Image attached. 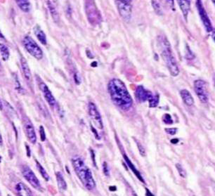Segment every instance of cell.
<instances>
[{"label":"cell","mask_w":215,"mask_h":196,"mask_svg":"<svg viewBox=\"0 0 215 196\" xmlns=\"http://www.w3.org/2000/svg\"><path fill=\"white\" fill-rule=\"evenodd\" d=\"M109 94L113 103L123 111H128L133 104V100L127 88L122 80L114 78L108 85Z\"/></svg>","instance_id":"obj_1"},{"label":"cell","mask_w":215,"mask_h":196,"mask_svg":"<svg viewBox=\"0 0 215 196\" xmlns=\"http://www.w3.org/2000/svg\"><path fill=\"white\" fill-rule=\"evenodd\" d=\"M72 164L74 170L86 189L89 191L94 189L96 182L94 179L92 173L91 169L86 165L83 160L80 157L75 156L72 159Z\"/></svg>","instance_id":"obj_2"},{"label":"cell","mask_w":215,"mask_h":196,"mask_svg":"<svg viewBox=\"0 0 215 196\" xmlns=\"http://www.w3.org/2000/svg\"><path fill=\"white\" fill-rule=\"evenodd\" d=\"M158 43H159L160 52H161L162 58H163L170 74L174 77L177 76L179 73V68L175 57L173 55L169 41L167 40L166 37L160 35L158 37Z\"/></svg>","instance_id":"obj_3"},{"label":"cell","mask_w":215,"mask_h":196,"mask_svg":"<svg viewBox=\"0 0 215 196\" xmlns=\"http://www.w3.org/2000/svg\"><path fill=\"white\" fill-rule=\"evenodd\" d=\"M85 10L89 22L94 26L100 24L102 18L101 14L94 1H87L85 2Z\"/></svg>","instance_id":"obj_4"},{"label":"cell","mask_w":215,"mask_h":196,"mask_svg":"<svg viewBox=\"0 0 215 196\" xmlns=\"http://www.w3.org/2000/svg\"><path fill=\"white\" fill-rule=\"evenodd\" d=\"M23 44L27 52L32 55L33 57L38 60L42 59L43 56L42 51L32 37L25 36L23 40Z\"/></svg>","instance_id":"obj_5"},{"label":"cell","mask_w":215,"mask_h":196,"mask_svg":"<svg viewBox=\"0 0 215 196\" xmlns=\"http://www.w3.org/2000/svg\"><path fill=\"white\" fill-rule=\"evenodd\" d=\"M119 13L126 22H129L132 18V1H115Z\"/></svg>","instance_id":"obj_6"},{"label":"cell","mask_w":215,"mask_h":196,"mask_svg":"<svg viewBox=\"0 0 215 196\" xmlns=\"http://www.w3.org/2000/svg\"><path fill=\"white\" fill-rule=\"evenodd\" d=\"M195 91L202 103H207L209 100L206 82L204 80H198L194 82Z\"/></svg>","instance_id":"obj_7"},{"label":"cell","mask_w":215,"mask_h":196,"mask_svg":"<svg viewBox=\"0 0 215 196\" xmlns=\"http://www.w3.org/2000/svg\"><path fill=\"white\" fill-rule=\"evenodd\" d=\"M88 111H89V115L90 116V118L94 125H95V127H97L99 129H103V125L101 115L94 103H91V102L89 103Z\"/></svg>","instance_id":"obj_8"},{"label":"cell","mask_w":215,"mask_h":196,"mask_svg":"<svg viewBox=\"0 0 215 196\" xmlns=\"http://www.w3.org/2000/svg\"><path fill=\"white\" fill-rule=\"evenodd\" d=\"M21 172H22V174L23 177L25 178L28 183L30 184L32 187H34L36 189H40L41 186L39 180L35 176L34 172L32 171V169L30 167L26 165H24L22 167L21 169Z\"/></svg>","instance_id":"obj_9"},{"label":"cell","mask_w":215,"mask_h":196,"mask_svg":"<svg viewBox=\"0 0 215 196\" xmlns=\"http://www.w3.org/2000/svg\"><path fill=\"white\" fill-rule=\"evenodd\" d=\"M23 125L27 138L32 144H35L37 141V136L32 122L29 119L28 117H24L23 118Z\"/></svg>","instance_id":"obj_10"},{"label":"cell","mask_w":215,"mask_h":196,"mask_svg":"<svg viewBox=\"0 0 215 196\" xmlns=\"http://www.w3.org/2000/svg\"><path fill=\"white\" fill-rule=\"evenodd\" d=\"M196 6L197 9L198 10L199 15H200L201 20L202 21L203 25L206 29V30L208 31V32H210L211 31H212L214 29H213L212 23H211V21L209 18L208 13H207L206 11H205L204 7H203L202 1H200V0H198L196 1Z\"/></svg>","instance_id":"obj_11"},{"label":"cell","mask_w":215,"mask_h":196,"mask_svg":"<svg viewBox=\"0 0 215 196\" xmlns=\"http://www.w3.org/2000/svg\"><path fill=\"white\" fill-rule=\"evenodd\" d=\"M38 85L40 90L42 91L46 101L48 102V103L49 104L50 106L52 107L55 106L56 104L55 98H54V96H53L52 91H50L49 87L46 85V84L44 83V82H42V80H38Z\"/></svg>","instance_id":"obj_12"},{"label":"cell","mask_w":215,"mask_h":196,"mask_svg":"<svg viewBox=\"0 0 215 196\" xmlns=\"http://www.w3.org/2000/svg\"><path fill=\"white\" fill-rule=\"evenodd\" d=\"M153 93L146 89L143 86H138L135 91V97L136 100L140 103H144L146 101H149Z\"/></svg>","instance_id":"obj_13"},{"label":"cell","mask_w":215,"mask_h":196,"mask_svg":"<svg viewBox=\"0 0 215 196\" xmlns=\"http://www.w3.org/2000/svg\"><path fill=\"white\" fill-rule=\"evenodd\" d=\"M15 191L18 196H32L29 188L22 182H19L15 185Z\"/></svg>","instance_id":"obj_14"},{"label":"cell","mask_w":215,"mask_h":196,"mask_svg":"<svg viewBox=\"0 0 215 196\" xmlns=\"http://www.w3.org/2000/svg\"><path fill=\"white\" fill-rule=\"evenodd\" d=\"M180 96L181 99L188 106H192L194 104V99L191 94L187 89H182L180 91Z\"/></svg>","instance_id":"obj_15"},{"label":"cell","mask_w":215,"mask_h":196,"mask_svg":"<svg viewBox=\"0 0 215 196\" xmlns=\"http://www.w3.org/2000/svg\"><path fill=\"white\" fill-rule=\"evenodd\" d=\"M21 68H22V71L23 73V75L25 79L28 81H31L32 80V75H31V72L30 67H29L27 60L25 58L22 57L21 59Z\"/></svg>","instance_id":"obj_16"},{"label":"cell","mask_w":215,"mask_h":196,"mask_svg":"<svg viewBox=\"0 0 215 196\" xmlns=\"http://www.w3.org/2000/svg\"><path fill=\"white\" fill-rule=\"evenodd\" d=\"M123 156H124V159L125 160V162H126V163L127 164L129 168H130V169L132 170V171L133 172V173L135 174L136 177H137L138 179V180H140V181L141 182H143V183H145V181H144V178L142 177L141 174L140 172L138 171V169H136V168L135 167V166H134V164H133L132 162H131L130 158H129L125 154L123 155Z\"/></svg>","instance_id":"obj_17"},{"label":"cell","mask_w":215,"mask_h":196,"mask_svg":"<svg viewBox=\"0 0 215 196\" xmlns=\"http://www.w3.org/2000/svg\"><path fill=\"white\" fill-rule=\"evenodd\" d=\"M177 2L181 8V10L182 11L183 17H184L186 21H187L188 14L189 11H190L191 1H188V0H185V1H181H181H178Z\"/></svg>","instance_id":"obj_18"},{"label":"cell","mask_w":215,"mask_h":196,"mask_svg":"<svg viewBox=\"0 0 215 196\" xmlns=\"http://www.w3.org/2000/svg\"><path fill=\"white\" fill-rule=\"evenodd\" d=\"M34 30L35 36L37 37V38L38 39V40L42 43L43 45L46 44V37L45 33L44 32V31L41 30V28L39 26H35L33 29Z\"/></svg>","instance_id":"obj_19"},{"label":"cell","mask_w":215,"mask_h":196,"mask_svg":"<svg viewBox=\"0 0 215 196\" xmlns=\"http://www.w3.org/2000/svg\"><path fill=\"white\" fill-rule=\"evenodd\" d=\"M48 7L49 9L50 13L52 15V18L54 19V21L55 22L57 23L58 21H59V14H58V12L57 11V9H56V6L54 4V2L52 1H48Z\"/></svg>","instance_id":"obj_20"},{"label":"cell","mask_w":215,"mask_h":196,"mask_svg":"<svg viewBox=\"0 0 215 196\" xmlns=\"http://www.w3.org/2000/svg\"><path fill=\"white\" fill-rule=\"evenodd\" d=\"M56 180H57L58 186L61 191H66L67 189V183L64 179L63 176L60 172H56Z\"/></svg>","instance_id":"obj_21"},{"label":"cell","mask_w":215,"mask_h":196,"mask_svg":"<svg viewBox=\"0 0 215 196\" xmlns=\"http://www.w3.org/2000/svg\"><path fill=\"white\" fill-rule=\"evenodd\" d=\"M15 2L20 7V9L24 12H29L30 10V3L29 1L27 0H18L15 1Z\"/></svg>","instance_id":"obj_22"},{"label":"cell","mask_w":215,"mask_h":196,"mask_svg":"<svg viewBox=\"0 0 215 196\" xmlns=\"http://www.w3.org/2000/svg\"><path fill=\"white\" fill-rule=\"evenodd\" d=\"M0 54L1 55V57H2L3 60L6 61L9 58V55H10V53H9V48L6 46L5 44H1L0 43Z\"/></svg>","instance_id":"obj_23"},{"label":"cell","mask_w":215,"mask_h":196,"mask_svg":"<svg viewBox=\"0 0 215 196\" xmlns=\"http://www.w3.org/2000/svg\"><path fill=\"white\" fill-rule=\"evenodd\" d=\"M160 101V97L158 94H155L152 95V97L148 101L149 103V107L150 108H155L157 107L159 104Z\"/></svg>","instance_id":"obj_24"},{"label":"cell","mask_w":215,"mask_h":196,"mask_svg":"<svg viewBox=\"0 0 215 196\" xmlns=\"http://www.w3.org/2000/svg\"><path fill=\"white\" fill-rule=\"evenodd\" d=\"M36 164H37V167H38L39 172H40L41 175L42 176V177L44 178L46 181H49L50 179V177H49V174H47V172H46V170L44 169V168L43 167L42 165H41V164H40V162H39L38 161H36Z\"/></svg>","instance_id":"obj_25"},{"label":"cell","mask_w":215,"mask_h":196,"mask_svg":"<svg viewBox=\"0 0 215 196\" xmlns=\"http://www.w3.org/2000/svg\"><path fill=\"white\" fill-rule=\"evenodd\" d=\"M151 3H152V5H153L154 10L155 11L156 13L160 15H163V11H162L161 5H160V1H152Z\"/></svg>","instance_id":"obj_26"},{"label":"cell","mask_w":215,"mask_h":196,"mask_svg":"<svg viewBox=\"0 0 215 196\" xmlns=\"http://www.w3.org/2000/svg\"><path fill=\"white\" fill-rule=\"evenodd\" d=\"M176 168H177V171L179 172V174L181 176V177L183 178V179L186 177V171L184 168H183V167L181 165V164L179 163L176 164Z\"/></svg>","instance_id":"obj_27"},{"label":"cell","mask_w":215,"mask_h":196,"mask_svg":"<svg viewBox=\"0 0 215 196\" xmlns=\"http://www.w3.org/2000/svg\"><path fill=\"white\" fill-rule=\"evenodd\" d=\"M163 122L166 125H172L173 123L172 118L169 114H165L163 117Z\"/></svg>","instance_id":"obj_28"},{"label":"cell","mask_w":215,"mask_h":196,"mask_svg":"<svg viewBox=\"0 0 215 196\" xmlns=\"http://www.w3.org/2000/svg\"><path fill=\"white\" fill-rule=\"evenodd\" d=\"M136 145H137L138 149V150H139V153L141 154V155L143 157L146 156V150H145V149H144V146H143L141 144L139 141H138L137 140H136Z\"/></svg>","instance_id":"obj_29"},{"label":"cell","mask_w":215,"mask_h":196,"mask_svg":"<svg viewBox=\"0 0 215 196\" xmlns=\"http://www.w3.org/2000/svg\"><path fill=\"white\" fill-rule=\"evenodd\" d=\"M103 173H104L105 176H110V169H109L108 164L106 162H103Z\"/></svg>","instance_id":"obj_30"},{"label":"cell","mask_w":215,"mask_h":196,"mask_svg":"<svg viewBox=\"0 0 215 196\" xmlns=\"http://www.w3.org/2000/svg\"><path fill=\"white\" fill-rule=\"evenodd\" d=\"M40 138L42 141H44L46 140V135L45 132H44V129L43 126H40Z\"/></svg>","instance_id":"obj_31"},{"label":"cell","mask_w":215,"mask_h":196,"mask_svg":"<svg viewBox=\"0 0 215 196\" xmlns=\"http://www.w3.org/2000/svg\"><path fill=\"white\" fill-rule=\"evenodd\" d=\"M166 132L170 135H175L176 133L177 132V128H166L165 129Z\"/></svg>","instance_id":"obj_32"},{"label":"cell","mask_w":215,"mask_h":196,"mask_svg":"<svg viewBox=\"0 0 215 196\" xmlns=\"http://www.w3.org/2000/svg\"><path fill=\"white\" fill-rule=\"evenodd\" d=\"M26 149H27V155H28V157L30 156V149H29V146H28V145H26Z\"/></svg>","instance_id":"obj_33"},{"label":"cell","mask_w":215,"mask_h":196,"mask_svg":"<svg viewBox=\"0 0 215 196\" xmlns=\"http://www.w3.org/2000/svg\"><path fill=\"white\" fill-rule=\"evenodd\" d=\"M146 196H154V195H153V193H150L149 190L146 189Z\"/></svg>","instance_id":"obj_34"},{"label":"cell","mask_w":215,"mask_h":196,"mask_svg":"<svg viewBox=\"0 0 215 196\" xmlns=\"http://www.w3.org/2000/svg\"><path fill=\"white\" fill-rule=\"evenodd\" d=\"M3 110V103H2V101H1V99H0V111H2Z\"/></svg>","instance_id":"obj_35"},{"label":"cell","mask_w":215,"mask_h":196,"mask_svg":"<svg viewBox=\"0 0 215 196\" xmlns=\"http://www.w3.org/2000/svg\"><path fill=\"white\" fill-rule=\"evenodd\" d=\"M178 141H179V140H178V139H172V143H173V144H177Z\"/></svg>","instance_id":"obj_36"},{"label":"cell","mask_w":215,"mask_h":196,"mask_svg":"<svg viewBox=\"0 0 215 196\" xmlns=\"http://www.w3.org/2000/svg\"><path fill=\"white\" fill-rule=\"evenodd\" d=\"M2 142H3V140H2V136H1V133H0V145L2 144Z\"/></svg>","instance_id":"obj_37"},{"label":"cell","mask_w":215,"mask_h":196,"mask_svg":"<svg viewBox=\"0 0 215 196\" xmlns=\"http://www.w3.org/2000/svg\"><path fill=\"white\" fill-rule=\"evenodd\" d=\"M0 39H4V37L2 33L1 32V31H0Z\"/></svg>","instance_id":"obj_38"},{"label":"cell","mask_w":215,"mask_h":196,"mask_svg":"<svg viewBox=\"0 0 215 196\" xmlns=\"http://www.w3.org/2000/svg\"><path fill=\"white\" fill-rule=\"evenodd\" d=\"M0 65H1V63H0Z\"/></svg>","instance_id":"obj_39"},{"label":"cell","mask_w":215,"mask_h":196,"mask_svg":"<svg viewBox=\"0 0 215 196\" xmlns=\"http://www.w3.org/2000/svg\"><path fill=\"white\" fill-rule=\"evenodd\" d=\"M0 196H1V195H0Z\"/></svg>","instance_id":"obj_40"}]
</instances>
